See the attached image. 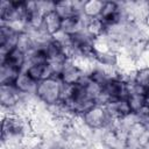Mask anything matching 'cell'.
Segmentation results:
<instances>
[{"label": "cell", "instance_id": "cell-1", "mask_svg": "<svg viewBox=\"0 0 149 149\" xmlns=\"http://www.w3.org/2000/svg\"><path fill=\"white\" fill-rule=\"evenodd\" d=\"M64 84L58 76L49 77L37 84L35 98L45 107H52L62 101Z\"/></svg>", "mask_w": 149, "mask_h": 149}, {"label": "cell", "instance_id": "cell-2", "mask_svg": "<svg viewBox=\"0 0 149 149\" xmlns=\"http://www.w3.org/2000/svg\"><path fill=\"white\" fill-rule=\"evenodd\" d=\"M128 92H129V80L120 74H116L102 86L101 93L97 99V104L105 106L114 100L127 99Z\"/></svg>", "mask_w": 149, "mask_h": 149}, {"label": "cell", "instance_id": "cell-3", "mask_svg": "<svg viewBox=\"0 0 149 149\" xmlns=\"http://www.w3.org/2000/svg\"><path fill=\"white\" fill-rule=\"evenodd\" d=\"M81 120L93 132H101L107 129L114 122L109 116L106 106L98 104L90 108L84 115H81Z\"/></svg>", "mask_w": 149, "mask_h": 149}, {"label": "cell", "instance_id": "cell-4", "mask_svg": "<svg viewBox=\"0 0 149 149\" xmlns=\"http://www.w3.org/2000/svg\"><path fill=\"white\" fill-rule=\"evenodd\" d=\"M100 19L105 22L107 27L115 26L118 23L126 21L125 15H123V9H122V2L112 1V0L104 1Z\"/></svg>", "mask_w": 149, "mask_h": 149}, {"label": "cell", "instance_id": "cell-5", "mask_svg": "<svg viewBox=\"0 0 149 149\" xmlns=\"http://www.w3.org/2000/svg\"><path fill=\"white\" fill-rule=\"evenodd\" d=\"M20 33L8 24H0V56L6 55L17 45Z\"/></svg>", "mask_w": 149, "mask_h": 149}, {"label": "cell", "instance_id": "cell-6", "mask_svg": "<svg viewBox=\"0 0 149 149\" xmlns=\"http://www.w3.org/2000/svg\"><path fill=\"white\" fill-rule=\"evenodd\" d=\"M85 76L86 74L84 73V71L71 59H69L65 63V65L63 66V69L58 73V77L64 85L78 84L84 79Z\"/></svg>", "mask_w": 149, "mask_h": 149}, {"label": "cell", "instance_id": "cell-7", "mask_svg": "<svg viewBox=\"0 0 149 149\" xmlns=\"http://www.w3.org/2000/svg\"><path fill=\"white\" fill-rule=\"evenodd\" d=\"M107 112L113 121H123L133 114V111L127 101V99L114 100L105 105Z\"/></svg>", "mask_w": 149, "mask_h": 149}, {"label": "cell", "instance_id": "cell-8", "mask_svg": "<svg viewBox=\"0 0 149 149\" xmlns=\"http://www.w3.org/2000/svg\"><path fill=\"white\" fill-rule=\"evenodd\" d=\"M81 3L83 1L77 0H58L55 1L54 10L61 16L62 20H65L74 15H81Z\"/></svg>", "mask_w": 149, "mask_h": 149}, {"label": "cell", "instance_id": "cell-9", "mask_svg": "<svg viewBox=\"0 0 149 149\" xmlns=\"http://www.w3.org/2000/svg\"><path fill=\"white\" fill-rule=\"evenodd\" d=\"M37 84L38 83L36 80H34L24 70H22L13 85L22 97H35Z\"/></svg>", "mask_w": 149, "mask_h": 149}, {"label": "cell", "instance_id": "cell-10", "mask_svg": "<svg viewBox=\"0 0 149 149\" xmlns=\"http://www.w3.org/2000/svg\"><path fill=\"white\" fill-rule=\"evenodd\" d=\"M62 22H63V20L61 19V16L55 10H50L44 14L41 29L47 35L52 37L62 30Z\"/></svg>", "mask_w": 149, "mask_h": 149}, {"label": "cell", "instance_id": "cell-11", "mask_svg": "<svg viewBox=\"0 0 149 149\" xmlns=\"http://www.w3.org/2000/svg\"><path fill=\"white\" fill-rule=\"evenodd\" d=\"M85 26H86V19L79 14L63 20L62 31L69 36H74L85 31Z\"/></svg>", "mask_w": 149, "mask_h": 149}, {"label": "cell", "instance_id": "cell-12", "mask_svg": "<svg viewBox=\"0 0 149 149\" xmlns=\"http://www.w3.org/2000/svg\"><path fill=\"white\" fill-rule=\"evenodd\" d=\"M24 71L37 83L55 76L49 63H35V64H27Z\"/></svg>", "mask_w": 149, "mask_h": 149}, {"label": "cell", "instance_id": "cell-13", "mask_svg": "<svg viewBox=\"0 0 149 149\" xmlns=\"http://www.w3.org/2000/svg\"><path fill=\"white\" fill-rule=\"evenodd\" d=\"M0 63H6L19 70H24L27 65V54L19 48H14L6 55L0 56Z\"/></svg>", "mask_w": 149, "mask_h": 149}, {"label": "cell", "instance_id": "cell-14", "mask_svg": "<svg viewBox=\"0 0 149 149\" xmlns=\"http://www.w3.org/2000/svg\"><path fill=\"white\" fill-rule=\"evenodd\" d=\"M104 1L102 0H86L81 3V15L86 19H97L100 17L102 12Z\"/></svg>", "mask_w": 149, "mask_h": 149}, {"label": "cell", "instance_id": "cell-15", "mask_svg": "<svg viewBox=\"0 0 149 149\" xmlns=\"http://www.w3.org/2000/svg\"><path fill=\"white\" fill-rule=\"evenodd\" d=\"M85 31H86L91 37H93V38L95 40V38H99V37H102V36L106 35L107 26L105 24V22H104L100 17L90 19V20H86Z\"/></svg>", "mask_w": 149, "mask_h": 149}, {"label": "cell", "instance_id": "cell-16", "mask_svg": "<svg viewBox=\"0 0 149 149\" xmlns=\"http://www.w3.org/2000/svg\"><path fill=\"white\" fill-rule=\"evenodd\" d=\"M129 80L147 92L149 90V66H137Z\"/></svg>", "mask_w": 149, "mask_h": 149}, {"label": "cell", "instance_id": "cell-17", "mask_svg": "<svg viewBox=\"0 0 149 149\" xmlns=\"http://www.w3.org/2000/svg\"><path fill=\"white\" fill-rule=\"evenodd\" d=\"M21 71L9 64L0 63V85H13Z\"/></svg>", "mask_w": 149, "mask_h": 149}, {"label": "cell", "instance_id": "cell-18", "mask_svg": "<svg viewBox=\"0 0 149 149\" xmlns=\"http://www.w3.org/2000/svg\"><path fill=\"white\" fill-rule=\"evenodd\" d=\"M142 23H143V24H144L147 28H149V13H148V14L144 16V19L142 20Z\"/></svg>", "mask_w": 149, "mask_h": 149}, {"label": "cell", "instance_id": "cell-19", "mask_svg": "<svg viewBox=\"0 0 149 149\" xmlns=\"http://www.w3.org/2000/svg\"><path fill=\"white\" fill-rule=\"evenodd\" d=\"M144 102H146V106L149 107V90L146 92V95H144Z\"/></svg>", "mask_w": 149, "mask_h": 149}, {"label": "cell", "instance_id": "cell-20", "mask_svg": "<svg viewBox=\"0 0 149 149\" xmlns=\"http://www.w3.org/2000/svg\"><path fill=\"white\" fill-rule=\"evenodd\" d=\"M147 8H148V13H149V1H147Z\"/></svg>", "mask_w": 149, "mask_h": 149}]
</instances>
